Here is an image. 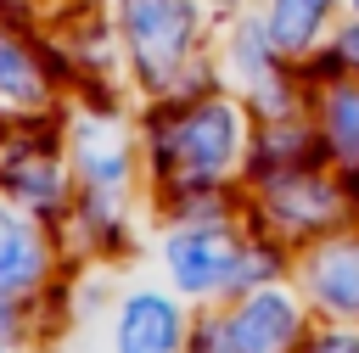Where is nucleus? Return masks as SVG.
I'll return each instance as SVG.
<instances>
[{
  "mask_svg": "<svg viewBox=\"0 0 359 353\" xmlns=\"http://www.w3.org/2000/svg\"><path fill=\"white\" fill-rule=\"evenodd\" d=\"M129 34H135V50L146 56V73H168L185 56L191 11L185 0H129Z\"/></svg>",
  "mask_w": 359,
  "mask_h": 353,
  "instance_id": "obj_1",
  "label": "nucleus"
},
{
  "mask_svg": "<svg viewBox=\"0 0 359 353\" xmlns=\"http://www.w3.org/2000/svg\"><path fill=\"white\" fill-rule=\"evenodd\" d=\"M168 151L185 157L191 174H213V168H224L230 151H236V118H230L224 106H202V112H191V118L168 134Z\"/></svg>",
  "mask_w": 359,
  "mask_h": 353,
  "instance_id": "obj_2",
  "label": "nucleus"
},
{
  "mask_svg": "<svg viewBox=\"0 0 359 353\" xmlns=\"http://www.w3.org/2000/svg\"><path fill=\"white\" fill-rule=\"evenodd\" d=\"M297 331V314L286 297H252L230 325V353H280Z\"/></svg>",
  "mask_w": 359,
  "mask_h": 353,
  "instance_id": "obj_3",
  "label": "nucleus"
},
{
  "mask_svg": "<svg viewBox=\"0 0 359 353\" xmlns=\"http://www.w3.org/2000/svg\"><path fill=\"white\" fill-rule=\"evenodd\" d=\"M180 342V314L163 297H135L118 319V353H168Z\"/></svg>",
  "mask_w": 359,
  "mask_h": 353,
  "instance_id": "obj_4",
  "label": "nucleus"
},
{
  "mask_svg": "<svg viewBox=\"0 0 359 353\" xmlns=\"http://www.w3.org/2000/svg\"><path fill=\"white\" fill-rule=\"evenodd\" d=\"M168 263H174V280L180 286H191V291H202V286H219L224 280V269H230V247H224V235H180L174 247H168Z\"/></svg>",
  "mask_w": 359,
  "mask_h": 353,
  "instance_id": "obj_5",
  "label": "nucleus"
},
{
  "mask_svg": "<svg viewBox=\"0 0 359 353\" xmlns=\"http://www.w3.org/2000/svg\"><path fill=\"white\" fill-rule=\"evenodd\" d=\"M314 286H320V297H325L337 314H359V241L325 252L320 269H314Z\"/></svg>",
  "mask_w": 359,
  "mask_h": 353,
  "instance_id": "obj_6",
  "label": "nucleus"
},
{
  "mask_svg": "<svg viewBox=\"0 0 359 353\" xmlns=\"http://www.w3.org/2000/svg\"><path fill=\"white\" fill-rule=\"evenodd\" d=\"M39 275V241L22 219L0 213V291H17Z\"/></svg>",
  "mask_w": 359,
  "mask_h": 353,
  "instance_id": "obj_7",
  "label": "nucleus"
},
{
  "mask_svg": "<svg viewBox=\"0 0 359 353\" xmlns=\"http://www.w3.org/2000/svg\"><path fill=\"white\" fill-rule=\"evenodd\" d=\"M325 11H331V0H275V22H269L275 50H303Z\"/></svg>",
  "mask_w": 359,
  "mask_h": 353,
  "instance_id": "obj_8",
  "label": "nucleus"
},
{
  "mask_svg": "<svg viewBox=\"0 0 359 353\" xmlns=\"http://www.w3.org/2000/svg\"><path fill=\"white\" fill-rule=\"evenodd\" d=\"M0 95H11V101H34L39 95V73L22 56V45H11V39H0Z\"/></svg>",
  "mask_w": 359,
  "mask_h": 353,
  "instance_id": "obj_9",
  "label": "nucleus"
},
{
  "mask_svg": "<svg viewBox=\"0 0 359 353\" xmlns=\"http://www.w3.org/2000/svg\"><path fill=\"white\" fill-rule=\"evenodd\" d=\"M331 140L359 157V90H337L331 95Z\"/></svg>",
  "mask_w": 359,
  "mask_h": 353,
  "instance_id": "obj_10",
  "label": "nucleus"
},
{
  "mask_svg": "<svg viewBox=\"0 0 359 353\" xmlns=\"http://www.w3.org/2000/svg\"><path fill=\"white\" fill-rule=\"evenodd\" d=\"M314 353H353V342H348V336H325Z\"/></svg>",
  "mask_w": 359,
  "mask_h": 353,
  "instance_id": "obj_11",
  "label": "nucleus"
}]
</instances>
